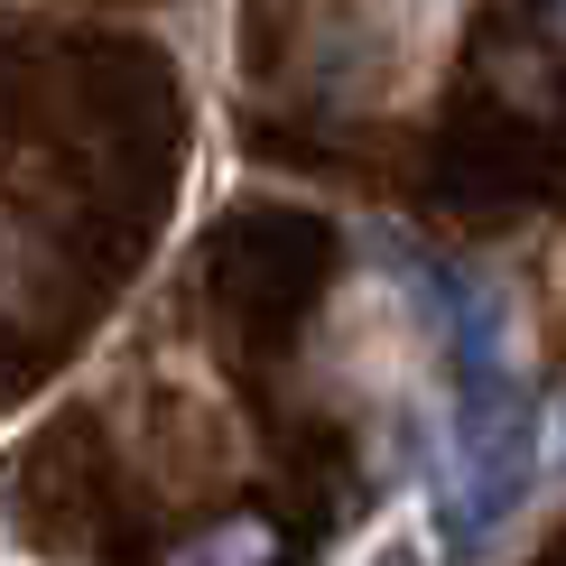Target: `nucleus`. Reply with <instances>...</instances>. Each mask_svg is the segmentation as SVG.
I'll return each mask as SVG.
<instances>
[{"instance_id":"2","label":"nucleus","mask_w":566,"mask_h":566,"mask_svg":"<svg viewBox=\"0 0 566 566\" xmlns=\"http://www.w3.org/2000/svg\"><path fill=\"white\" fill-rule=\"evenodd\" d=\"M538 29H548V46L566 56V0H538Z\"/></svg>"},{"instance_id":"1","label":"nucleus","mask_w":566,"mask_h":566,"mask_svg":"<svg viewBox=\"0 0 566 566\" xmlns=\"http://www.w3.org/2000/svg\"><path fill=\"white\" fill-rule=\"evenodd\" d=\"M186 566H242V557H289V538H279L270 521H214L196 538H177Z\"/></svg>"}]
</instances>
